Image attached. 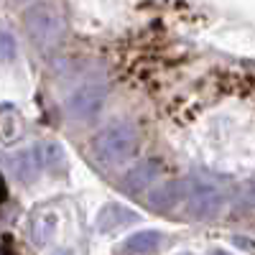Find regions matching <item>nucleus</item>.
Listing matches in <instances>:
<instances>
[{
  "label": "nucleus",
  "instance_id": "obj_9",
  "mask_svg": "<svg viewBox=\"0 0 255 255\" xmlns=\"http://www.w3.org/2000/svg\"><path fill=\"white\" fill-rule=\"evenodd\" d=\"M56 230H59V220H56L54 212H44V215H38V217L33 220V225H31L33 243H36L38 248L49 245V243L54 240V235H56Z\"/></svg>",
  "mask_w": 255,
  "mask_h": 255
},
{
  "label": "nucleus",
  "instance_id": "obj_7",
  "mask_svg": "<svg viewBox=\"0 0 255 255\" xmlns=\"http://www.w3.org/2000/svg\"><path fill=\"white\" fill-rule=\"evenodd\" d=\"M135 220H138V212H133V209H128V207L113 202L108 207H102L100 217H97V230L100 232H115V230H120L125 225L135 222Z\"/></svg>",
  "mask_w": 255,
  "mask_h": 255
},
{
  "label": "nucleus",
  "instance_id": "obj_4",
  "mask_svg": "<svg viewBox=\"0 0 255 255\" xmlns=\"http://www.w3.org/2000/svg\"><path fill=\"white\" fill-rule=\"evenodd\" d=\"M189 215H194L197 220H209L217 217L222 209V191L212 184V181H202V179H191V189H189Z\"/></svg>",
  "mask_w": 255,
  "mask_h": 255
},
{
  "label": "nucleus",
  "instance_id": "obj_10",
  "mask_svg": "<svg viewBox=\"0 0 255 255\" xmlns=\"http://www.w3.org/2000/svg\"><path fill=\"white\" fill-rule=\"evenodd\" d=\"M158 245H161V235H158V232L143 230V232H135V235L128 238L123 250L125 253H153V250H158Z\"/></svg>",
  "mask_w": 255,
  "mask_h": 255
},
{
  "label": "nucleus",
  "instance_id": "obj_1",
  "mask_svg": "<svg viewBox=\"0 0 255 255\" xmlns=\"http://www.w3.org/2000/svg\"><path fill=\"white\" fill-rule=\"evenodd\" d=\"M92 151L100 163L105 166H120L125 161H130L138 151V133L128 120H115L110 125H105L102 130L92 140Z\"/></svg>",
  "mask_w": 255,
  "mask_h": 255
},
{
  "label": "nucleus",
  "instance_id": "obj_12",
  "mask_svg": "<svg viewBox=\"0 0 255 255\" xmlns=\"http://www.w3.org/2000/svg\"><path fill=\"white\" fill-rule=\"evenodd\" d=\"M245 197H248V202L255 204V181H250V184L245 186Z\"/></svg>",
  "mask_w": 255,
  "mask_h": 255
},
{
  "label": "nucleus",
  "instance_id": "obj_2",
  "mask_svg": "<svg viewBox=\"0 0 255 255\" xmlns=\"http://www.w3.org/2000/svg\"><path fill=\"white\" fill-rule=\"evenodd\" d=\"M23 20H26V28H28V36L33 38V44L44 51L54 49L64 38V18L51 3H33L26 10Z\"/></svg>",
  "mask_w": 255,
  "mask_h": 255
},
{
  "label": "nucleus",
  "instance_id": "obj_8",
  "mask_svg": "<svg viewBox=\"0 0 255 255\" xmlns=\"http://www.w3.org/2000/svg\"><path fill=\"white\" fill-rule=\"evenodd\" d=\"M10 171L18 181H36L38 179V171H41V158L36 156L33 148H26V151H20L10 158Z\"/></svg>",
  "mask_w": 255,
  "mask_h": 255
},
{
  "label": "nucleus",
  "instance_id": "obj_13",
  "mask_svg": "<svg viewBox=\"0 0 255 255\" xmlns=\"http://www.w3.org/2000/svg\"><path fill=\"white\" fill-rule=\"evenodd\" d=\"M5 199V181H3V176H0V202Z\"/></svg>",
  "mask_w": 255,
  "mask_h": 255
},
{
  "label": "nucleus",
  "instance_id": "obj_3",
  "mask_svg": "<svg viewBox=\"0 0 255 255\" xmlns=\"http://www.w3.org/2000/svg\"><path fill=\"white\" fill-rule=\"evenodd\" d=\"M105 102H108V87H105L102 82H87L69 95L67 113H69L72 120L92 123L105 110Z\"/></svg>",
  "mask_w": 255,
  "mask_h": 255
},
{
  "label": "nucleus",
  "instance_id": "obj_11",
  "mask_svg": "<svg viewBox=\"0 0 255 255\" xmlns=\"http://www.w3.org/2000/svg\"><path fill=\"white\" fill-rule=\"evenodd\" d=\"M15 56V38L8 31H0V61H10Z\"/></svg>",
  "mask_w": 255,
  "mask_h": 255
},
{
  "label": "nucleus",
  "instance_id": "obj_6",
  "mask_svg": "<svg viewBox=\"0 0 255 255\" xmlns=\"http://www.w3.org/2000/svg\"><path fill=\"white\" fill-rule=\"evenodd\" d=\"M189 189H191V179H176V181H168L158 189L151 191V197H148V204H151L153 209H174L181 199L189 197Z\"/></svg>",
  "mask_w": 255,
  "mask_h": 255
},
{
  "label": "nucleus",
  "instance_id": "obj_5",
  "mask_svg": "<svg viewBox=\"0 0 255 255\" xmlns=\"http://www.w3.org/2000/svg\"><path fill=\"white\" fill-rule=\"evenodd\" d=\"M161 174V163L156 158H145V161H138L130 171L123 176V191H130V194H138V191H145L151 186Z\"/></svg>",
  "mask_w": 255,
  "mask_h": 255
}]
</instances>
